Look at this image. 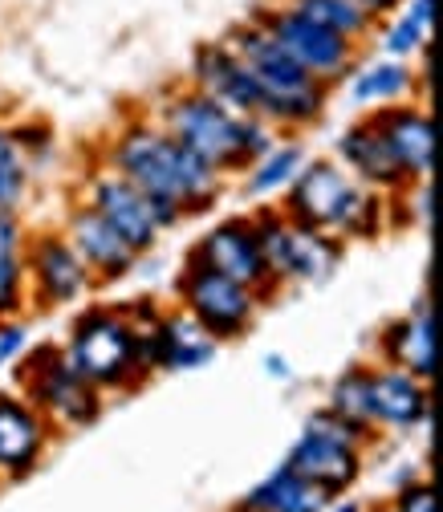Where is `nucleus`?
<instances>
[{
	"label": "nucleus",
	"mask_w": 443,
	"mask_h": 512,
	"mask_svg": "<svg viewBox=\"0 0 443 512\" xmlns=\"http://www.w3.org/2000/svg\"><path fill=\"white\" fill-rule=\"evenodd\" d=\"M106 167L135 183L143 196L175 208L183 220L200 216L216 204L224 175H216L204 159H196L171 131L151 118L126 122L106 147Z\"/></svg>",
	"instance_id": "f257e3e1"
},
{
	"label": "nucleus",
	"mask_w": 443,
	"mask_h": 512,
	"mask_svg": "<svg viewBox=\"0 0 443 512\" xmlns=\"http://www.w3.org/2000/svg\"><path fill=\"white\" fill-rule=\"evenodd\" d=\"M159 126L171 131L196 159H204L216 175H240L257 155L277 143V131L261 118H248L196 86L171 90L159 106Z\"/></svg>",
	"instance_id": "f03ea898"
},
{
	"label": "nucleus",
	"mask_w": 443,
	"mask_h": 512,
	"mask_svg": "<svg viewBox=\"0 0 443 512\" xmlns=\"http://www.w3.org/2000/svg\"><path fill=\"white\" fill-rule=\"evenodd\" d=\"M281 212L301 224L346 240H370L383 228V200L350 179L338 159H305L293 183L281 191Z\"/></svg>",
	"instance_id": "7ed1b4c3"
},
{
	"label": "nucleus",
	"mask_w": 443,
	"mask_h": 512,
	"mask_svg": "<svg viewBox=\"0 0 443 512\" xmlns=\"http://www.w3.org/2000/svg\"><path fill=\"white\" fill-rule=\"evenodd\" d=\"M224 41L236 49L244 70L257 82V90L265 98V122L273 131H301V126H313L326 114L330 86L309 78L257 17L240 21Z\"/></svg>",
	"instance_id": "20e7f679"
},
{
	"label": "nucleus",
	"mask_w": 443,
	"mask_h": 512,
	"mask_svg": "<svg viewBox=\"0 0 443 512\" xmlns=\"http://www.w3.org/2000/svg\"><path fill=\"white\" fill-rule=\"evenodd\" d=\"M61 354H66V362L86 382H94L98 391H131L143 382L131 322H126V313L114 305H94V309L78 313L70 342L61 346Z\"/></svg>",
	"instance_id": "39448f33"
},
{
	"label": "nucleus",
	"mask_w": 443,
	"mask_h": 512,
	"mask_svg": "<svg viewBox=\"0 0 443 512\" xmlns=\"http://www.w3.org/2000/svg\"><path fill=\"white\" fill-rule=\"evenodd\" d=\"M261 261L273 285H326L342 265V240L318 228L293 224L281 208H261L252 216Z\"/></svg>",
	"instance_id": "423d86ee"
},
{
	"label": "nucleus",
	"mask_w": 443,
	"mask_h": 512,
	"mask_svg": "<svg viewBox=\"0 0 443 512\" xmlns=\"http://www.w3.org/2000/svg\"><path fill=\"white\" fill-rule=\"evenodd\" d=\"M17 382L25 391V403L57 427H90L102 415V391L94 382H86L57 346H37L29 354H21L17 366Z\"/></svg>",
	"instance_id": "0eeeda50"
},
{
	"label": "nucleus",
	"mask_w": 443,
	"mask_h": 512,
	"mask_svg": "<svg viewBox=\"0 0 443 512\" xmlns=\"http://www.w3.org/2000/svg\"><path fill=\"white\" fill-rule=\"evenodd\" d=\"M252 17H257L273 33V41L297 61V66L309 78H318L330 90L342 86V78L350 74V66L362 57V45H354V41H346V37L322 29V25H313V21H305L301 13L285 9L281 0H273V5H261Z\"/></svg>",
	"instance_id": "6e6552de"
},
{
	"label": "nucleus",
	"mask_w": 443,
	"mask_h": 512,
	"mask_svg": "<svg viewBox=\"0 0 443 512\" xmlns=\"http://www.w3.org/2000/svg\"><path fill=\"white\" fill-rule=\"evenodd\" d=\"M179 301H183V313L196 317V322L224 346V342H236L248 334V326L257 322V313L265 305L261 293H252L204 265H183L179 273Z\"/></svg>",
	"instance_id": "1a4fd4ad"
},
{
	"label": "nucleus",
	"mask_w": 443,
	"mask_h": 512,
	"mask_svg": "<svg viewBox=\"0 0 443 512\" xmlns=\"http://www.w3.org/2000/svg\"><path fill=\"white\" fill-rule=\"evenodd\" d=\"M86 208H94L126 244H131L139 256L151 252L159 244V236L167 228H175L183 216L151 196H143V191L135 183H126L122 175H114L110 167L98 171L90 183H86Z\"/></svg>",
	"instance_id": "9d476101"
},
{
	"label": "nucleus",
	"mask_w": 443,
	"mask_h": 512,
	"mask_svg": "<svg viewBox=\"0 0 443 512\" xmlns=\"http://www.w3.org/2000/svg\"><path fill=\"white\" fill-rule=\"evenodd\" d=\"M187 265H204L252 293H261L269 301V293L277 289L265 273V261H261V244H257V228H252V216H232V220H220L212 232H204L192 252H187Z\"/></svg>",
	"instance_id": "9b49d317"
},
{
	"label": "nucleus",
	"mask_w": 443,
	"mask_h": 512,
	"mask_svg": "<svg viewBox=\"0 0 443 512\" xmlns=\"http://www.w3.org/2000/svg\"><path fill=\"white\" fill-rule=\"evenodd\" d=\"M21 261H25V289L37 297L41 309L70 305V301L86 297V289H94L90 269L78 261V252L70 248V240L57 236V232L25 236Z\"/></svg>",
	"instance_id": "f8f14e48"
},
{
	"label": "nucleus",
	"mask_w": 443,
	"mask_h": 512,
	"mask_svg": "<svg viewBox=\"0 0 443 512\" xmlns=\"http://www.w3.org/2000/svg\"><path fill=\"white\" fill-rule=\"evenodd\" d=\"M192 86L248 118H261L265 122V98L252 82V74L244 70V61L236 57V49L220 37V41H204L192 53Z\"/></svg>",
	"instance_id": "ddd939ff"
},
{
	"label": "nucleus",
	"mask_w": 443,
	"mask_h": 512,
	"mask_svg": "<svg viewBox=\"0 0 443 512\" xmlns=\"http://www.w3.org/2000/svg\"><path fill=\"white\" fill-rule=\"evenodd\" d=\"M70 240V248L78 252V261L90 269L94 285H110V281H122V277H131L135 261H139V252L126 244L94 208L78 204L66 220V232H61Z\"/></svg>",
	"instance_id": "4468645a"
},
{
	"label": "nucleus",
	"mask_w": 443,
	"mask_h": 512,
	"mask_svg": "<svg viewBox=\"0 0 443 512\" xmlns=\"http://www.w3.org/2000/svg\"><path fill=\"white\" fill-rule=\"evenodd\" d=\"M285 464H289L297 476H305L309 484H318V488H326L330 496H338V492L354 488V480L362 476V447H354V443H346V439H338V435H326V431L305 427V431L297 435V443L289 447Z\"/></svg>",
	"instance_id": "2eb2a0df"
},
{
	"label": "nucleus",
	"mask_w": 443,
	"mask_h": 512,
	"mask_svg": "<svg viewBox=\"0 0 443 512\" xmlns=\"http://www.w3.org/2000/svg\"><path fill=\"white\" fill-rule=\"evenodd\" d=\"M334 155H338V167L370 191H407L411 187V179L403 175L387 139L378 135V126L370 118L346 126V131L338 135V143H334Z\"/></svg>",
	"instance_id": "dca6fc26"
},
{
	"label": "nucleus",
	"mask_w": 443,
	"mask_h": 512,
	"mask_svg": "<svg viewBox=\"0 0 443 512\" xmlns=\"http://www.w3.org/2000/svg\"><path fill=\"white\" fill-rule=\"evenodd\" d=\"M370 419L374 431H415L431 419V391L427 382L399 370V366H374L370 370Z\"/></svg>",
	"instance_id": "f3484780"
},
{
	"label": "nucleus",
	"mask_w": 443,
	"mask_h": 512,
	"mask_svg": "<svg viewBox=\"0 0 443 512\" xmlns=\"http://www.w3.org/2000/svg\"><path fill=\"white\" fill-rule=\"evenodd\" d=\"M370 122L378 126V135L387 139L395 163L411 183L431 175V155H435V135H431V118L419 102H395L383 110H370Z\"/></svg>",
	"instance_id": "a211bd4d"
},
{
	"label": "nucleus",
	"mask_w": 443,
	"mask_h": 512,
	"mask_svg": "<svg viewBox=\"0 0 443 512\" xmlns=\"http://www.w3.org/2000/svg\"><path fill=\"white\" fill-rule=\"evenodd\" d=\"M346 86V98L350 106L358 110H383V106H395V102H407L419 86V70H411V61H399V57H358L350 74L342 78Z\"/></svg>",
	"instance_id": "6ab92c4d"
},
{
	"label": "nucleus",
	"mask_w": 443,
	"mask_h": 512,
	"mask_svg": "<svg viewBox=\"0 0 443 512\" xmlns=\"http://www.w3.org/2000/svg\"><path fill=\"white\" fill-rule=\"evenodd\" d=\"M49 439V423L17 395H0V472L5 476H29L41 464Z\"/></svg>",
	"instance_id": "aec40b11"
},
{
	"label": "nucleus",
	"mask_w": 443,
	"mask_h": 512,
	"mask_svg": "<svg viewBox=\"0 0 443 512\" xmlns=\"http://www.w3.org/2000/svg\"><path fill=\"white\" fill-rule=\"evenodd\" d=\"M330 504H334V496L326 488L309 484L289 464H281L240 500V512H326Z\"/></svg>",
	"instance_id": "412c9836"
},
{
	"label": "nucleus",
	"mask_w": 443,
	"mask_h": 512,
	"mask_svg": "<svg viewBox=\"0 0 443 512\" xmlns=\"http://www.w3.org/2000/svg\"><path fill=\"white\" fill-rule=\"evenodd\" d=\"M383 358L387 366H399L415 378H431V362H435V350H431V309H427V297L415 301V309L407 317H399L395 326L383 330Z\"/></svg>",
	"instance_id": "4be33fe9"
},
{
	"label": "nucleus",
	"mask_w": 443,
	"mask_h": 512,
	"mask_svg": "<svg viewBox=\"0 0 443 512\" xmlns=\"http://www.w3.org/2000/svg\"><path fill=\"white\" fill-rule=\"evenodd\" d=\"M431 21H435L431 0H403V5L391 17L378 21V29H374L378 53H383V57H399V61L423 57V49L431 41Z\"/></svg>",
	"instance_id": "5701e85b"
},
{
	"label": "nucleus",
	"mask_w": 443,
	"mask_h": 512,
	"mask_svg": "<svg viewBox=\"0 0 443 512\" xmlns=\"http://www.w3.org/2000/svg\"><path fill=\"white\" fill-rule=\"evenodd\" d=\"M220 354V342L196 322L179 313L163 317V370H200Z\"/></svg>",
	"instance_id": "b1692460"
},
{
	"label": "nucleus",
	"mask_w": 443,
	"mask_h": 512,
	"mask_svg": "<svg viewBox=\"0 0 443 512\" xmlns=\"http://www.w3.org/2000/svg\"><path fill=\"white\" fill-rule=\"evenodd\" d=\"M305 147L297 139H285V143H273L265 155L252 159L240 175H244V196L252 200H269V196H281V191L293 183V175L301 171L305 163Z\"/></svg>",
	"instance_id": "393cba45"
},
{
	"label": "nucleus",
	"mask_w": 443,
	"mask_h": 512,
	"mask_svg": "<svg viewBox=\"0 0 443 512\" xmlns=\"http://www.w3.org/2000/svg\"><path fill=\"white\" fill-rule=\"evenodd\" d=\"M281 5L301 13L313 25H322V29L338 33V37L354 41V45H366L374 37V29H378V21H370L358 5H350V0H281Z\"/></svg>",
	"instance_id": "a878e982"
},
{
	"label": "nucleus",
	"mask_w": 443,
	"mask_h": 512,
	"mask_svg": "<svg viewBox=\"0 0 443 512\" xmlns=\"http://www.w3.org/2000/svg\"><path fill=\"white\" fill-rule=\"evenodd\" d=\"M370 370L366 362L358 366H346L334 382H330V411H338L342 419L358 423V427H370L374 431V419H370Z\"/></svg>",
	"instance_id": "bb28decb"
},
{
	"label": "nucleus",
	"mask_w": 443,
	"mask_h": 512,
	"mask_svg": "<svg viewBox=\"0 0 443 512\" xmlns=\"http://www.w3.org/2000/svg\"><path fill=\"white\" fill-rule=\"evenodd\" d=\"M29 191V155L13 139L9 126H0V212H17Z\"/></svg>",
	"instance_id": "cd10ccee"
},
{
	"label": "nucleus",
	"mask_w": 443,
	"mask_h": 512,
	"mask_svg": "<svg viewBox=\"0 0 443 512\" xmlns=\"http://www.w3.org/2000/svg\"><path fill=\"white\" fill-rule=\"evenodd\" d=\"M25 252V248H21ZM21 252L13 256H0V322H17V313L25 309V261Z\"/></svg>",
	"instance_id": "c85d7f7f"
},
{
	"label": "nucleus",
	"mask_w": 443,
	"mask_h": 512,
	"mask_svg": "<svg viewBox=\"0 0 443 512\" xmlns=\"http://www.w3.org/2000/svg\"><path fill=\"white\" fill-rule=\"evenodd\" d=\"M391 512H435V496H431V488H427L423 480H415V484L399 488Z\"/></svg>",
	"instance_id": "c756f323"
},
{
	"label": "nucleus",
	"mask_w": 443,
	"mask_h": 512,
	"mask_svg": "<svg viewBox=\"0 0 443 512\" xmlns=\"http://www.w3.org/2000/svg\"><path fill=\"white\" fill-rule=\"evenodd\" d=\"M350 5H358L370 21H383V17H391V13L403 5V0H350Z\"/></svg>",
	"instance_id": "7c9ffc66"
},
{
	"label": "nucleus",
	"mask_w": 443,
	"mask_h": 512,
	"mask_svg": "<svg viewBox=\"0 0 443 512\" xmlns=\"http://www.w3.org/2000/svg\"><path fill=\"white\" fill-rule=\"evenodd\" d=\"M265 374H269V378H289V374H293V370H289V358H285V354H269V358H265Z\"/></svg>",
	"instance_id": "2f4dec72"
},
{
	"label": "nucleus",
	"mask_w": 443,
	"mask_h": 512,
	"mask_svg": "<svg viewBox=\"0 0 443 512\" xmlns=\"http://www.w3.org/2000/svg\"><path fill=\"white\" fill-rule=\"evenodd\" d=\"M326 512H362V508H358V504H330Z\"/></svg>",
	"instance_id": "473e14b6"
},
{
	"label": "nucleus",
	"mask_w": 443,
	"mask_h": 512,
	"mask_svg": "<svg viewBox=\"0 0 443 512\" xmlns=\"http://www.w3.org/2000/svg\"><path fill=\"white\" fill-rule=\"evenodd\" d=\"M374 512H391V508H374Z\"/></svg>",
	"instance_id": "72a5a7b5"
},
{
	"label": "nucleus",
	"mask_w": 443,
	"mask_h": 512,
	"mask_svg": "<svg viewBox=\"0 0 443 512\" xmlns=\"http://www.w3.org/2000/svg\"><path fill=\"white\" fill-rule=\"evenodd\" d=\"M0 366H5V358H0Z\"/></svg>",
	"instance_id": "f704fd0d"
}]
</instances>
